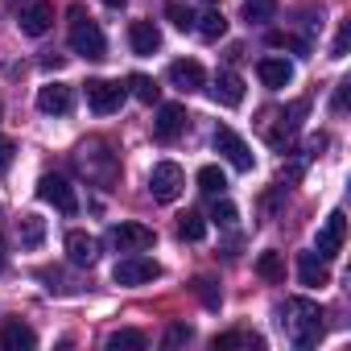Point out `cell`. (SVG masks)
<instances>
[{"label": "cell", "mask_w": 351, "mask_h": 351, "mask_svg": "<svg viewBox=\"0 0 351 351\" xmlns=\"http://www.w3.org/2000/svg\"><path fill=\"white\" fill-rule=\"evenodd\" d=\"M38 199L50 203L62 215H75L79 211V195H75V186L62 178V173H42V178H38Z\"/></svg>", "instance_id": "6"}, {"label": "cell", "mask_w": 351, "mask_h": 351, "mask_svg": "<svg viewBox=\"0 0 351 351\" xmlns=\"http://www.w3.org/2000/svg\"><path fill=\"white\" fill-rule=\"evenodd\" d=\"M34 347H38V335L25 322H5L0 326V351H34Z\"/></svg>", "instance_id": "20"}, {"label": "cell", "mask_w": 351, "mask_h": 351, "mask_svg": "<svg viewBox=\"0 0 351 351\" xmlns=\"http://www.w3.org/2000/svg\"><path fill=\"white\" fill-rule=\"evenodd\" d=\"M108 240H112V248H120V252H145V248H153V228H145V223H116L112 232H108Z\"/></svg>", "instance_id": "9"}, {"label": "cell", "mask_w": 351, "mask_h": 351, "mask_svg": "<svg viewBox=\"0 0 351 351\" xmlns=\"http://www.w3.org/2000/svg\"><path fill=\"white\" fill-rule=\"evenodd\" d=\"M215 149H219V157H223L232 169H240V173H248V169L256 165L248 141H244L240 132H232V128H215Z\"/></svg>", "instance_id": "7"}, {"label": "cell", "mask_w": 351, "mask_h": 351, "mask_svg": "<svg viewBox=\"0 0 351 351\" xmlns=\"http://www.w3.org/2000/svg\"><path fill=\"white\" fill-rule=\"evenodd\" d=\"M50 25H54V5H46V0H38V5H29L21 13V34H29V38L50 34Z\"/></svg>", "instance_id": "19"}, {"label": "cell", "mask_w": 351, "mask_h": 351, "mask_svg": "<svg viewBox=\"0 0 351 351\" xmlns=\"http://www.w3.org/2000/svg\"><path fill=\"white\" fill-rule=\"evenodd\" d=\"M66 261L79 269H91L99 261V240L87 232H66Z\"/></svg>", "instance_id": "13"}, {"label": "cell", "mask_w": 351, "mask_h": 351, "mask_svg": "<svg viewBox=\"0 0 351 351\" xmlns=\"http://www.w3.org/2000/svg\"><path fill=\"white\" fill-rule=\"evenodd\" d=\"M277 17V0H244V21L248 25H265Z\"/></svg>", "instance_id": "24"}, {"label": "cell", "mask_w": 351, "mask_h": 351, "mask_svg": "<svg viewBox=\"0 0 351 351\" xmlns=\"http://www.w3.org/2000/svg\"><path fill=\"white\" fill-rule=\"evenodd\" d=\"M207 5H215V0H207Z\"/></svg>", "instance_id": "39"}, {"label": "cell", "mask_w": 351, "mask_h": 351, "mask_svg": "<svg viewBox=\"0 0 351 351\" xmlns=\"http://www.w3.org/2000/svg\"><path fill=\"white\" fill-rule=\"evenodd\" d=\"M343 240H347V215H343V211H330L326 223L318 228V248H314V252H318L322 261H330V256L343 252Z\"/></svg>", "instance_id": "10"}, {"label": "cell", "mask_w": 351, "mask_h": 351, "mask_svg": "<svg viewBox=\"0 0 351 351\" xmlns=\"http://www.w3.org/2000/svg\"><path fill=\"white\" fill-rule=\"evenodd\" d=\"M256 273H261L265 281H281V277H285V261H281V252H261V256H256Z\"/></svg>", "instance_id": "28"}, {"label": "cell", "mask_w": 351, "mask_h": 351, "mask_svg": "<svg viewBox=\"0 0 351 351\" xmlns=\"http://www.w3.org/2000/svg\"><path fill=\"white\" fill-rule=\"evenodd\" d=\"M157 277H161V265H157L153 256H141V252H128V256L116 261V269H112V281L124 285V289L149 285V281H157Z\"/></svg>", "instance_id": "5"}, {"label": "cell", "mask_w": 351, "mask_h": 351, "mask_svg": "<svg viewBox=\"0 0 351 351\" xmlns=\"http://www.w3.org/2000/svg\"><path fill=\"white\" fill-rule=\"evenodd\" d=\"M256 75H261V83H265L269 91H285V87L293 83V66H289L285 58H261V62H256Z\"/></svg>", "instance_id": "16"}, {"label": "cell", "mask_w": 351, "mask_h": 351, "mask_svg": "<svg viewBox=\"0 0 351 351\" xmlns=\"http://www.w3.org/2000/svg\"><path fill=\"white\" fill-rule=\"evenodd\" d=\"M211 347L215 351H228V347H265V339H256V335H248V330H232V335H215L211 339Z\"/></svg>", "instance_id": "26"}, {"label": "cell", "mask_w": 351, "mask_h": 351, "mask_svg": "<svg viewBox=\"0 0 351 351\" xmlns=\"http://www.w3.org/2000/svg\"><path fill=\"white\" fill-rule=\"evenodd\" d=\"M165 17L178 25V29H195V13L186 5H178V0H169V5H165Z\"/></svg>", "instance_id": "31"}, {"label": "cell", "mask_w": 351, "mask_h": 351, "mask_svg": "<svg viewBox=\"0 0 351 351\" xmlns=\"http://www.w3.org/2000/svg\"><path fill=\"white\" fill-rule=\"evenodd\" d=\"M199 191H203V195H223V191H228V178H223L219 165H203V169H199Z\"/></svg>", "instance_id": "27"}, {"label": "cell", "mask_w": 351, "mask_h": 351, "mask_svg": "<svg viewBox=\"0 0 351 351\" xmlns=\"http://www.w3.org/2000/svg\"><path fill=\"white\" fill-rule=\"evenodd\" d=\"M195 293H199L211 310H219V289H215V281H211V277H199V281H195Z\"/></svg>", "instance_id": "33"}, {"label": "cell", "mask_w": 351, "mask_h": 351, "mask_svg": "<svg viewBox=\"0 0 351 351\" xmlns=\"http://www.w3.org/2000/svg\"><path fill=\"white\" fill-rule=\"evenodd\" d=\"M104 347L108 351H145V335L141 330H112L104 339Z\"/></svg>", "instance_id": "23"}, {"label": "cell", "mask_w": 351, "mask_h": 351, "mask_svg": "<svg viewBox=\"0 0 351 351\" xmlns=\"http://www.w3.org/2000/svg\"><path fill=\"white\" fill-rule=\"evenodd\" d=\"M211 99L223 104V108H240V104H244V79L232 75V71L215 75V83H211Z\"/></svg>", "instance_id": "17"}, {"label": "cell", "mask_w": 351, "mask_h": 351, "mask_svg": "<svg viewBox=\"0 0 351 351\" xmlns=\"http://www.w3.org/2000/svg\"><path fill=\"white\" fill-rule=\"evenodd\" d=\"M195 34H199L203 42H219V38L228 34V21H223V13H219V9H211V13L195 17Z\"/></svg>", "instance_id": "22"}, {"label": "cell", "mask_w": 351, "mask_h": 351, "mask_svg": "<svg viewBox=\"0 0 351 351\" xmlns=\"http://www.w3.org/2000/svg\"><path fill=\"white\" fill-rule=\"evenodd\" d=\"M71 21H66V38H71V50L75 54H83V58H104L108 54V42H104V29L83 13V5H71V13H66Z\"/></svg>", "instance_id": "3"}, {"label": "cell", "mask_w": 351, "mask_h": 351, "mask_svg": "<svg viewBox=\"0 0 351 351\" xmlns=\"http://www.w3.org/2000/svg\"><path fill=\"white\" fill-rule=\"evenodd\" d=\"M281 330L289 335V343L293 347H314L318 339H322V310H318V302H310V298H285L281 302Z\"/></svg>", "instance_id": "1"}, {"label": "cell", "mask_w": 351, "mask_h": 351, "mask_svg": "<svg viewBox=\"0 0 351 351\" xmlns=\"http://www.w3.org/2000/svg\"><path fill=\"white\" fill-rule=\"evenodd\" d=\"M191 339H195V330H191L186 322H173V326L165 330V339H161V347H165V351H173V347H182V343H191Z\"/></svg>", "instance_id": "30"}, {"label": "cell", "mask_w": 351, "mask_h": 351, "mask_svg": "<svg viewBox=\"0 0 351 351\" xmlns=\"http://www.w3.org/2000/svg\"><path fill=\"white\" fill-rule=\"evenodd\" d=\"M0 269H5V240H0Z\"/></svg>", "instance_id": "38"}, {"label": "cell", "mask_w": 351, "mask_h": 351, "mask_svg": "<svg viewBox=\"0 0 351 351\" xmlns=\"http://www.w3.org/2000/svg\"><path fill=\"white\" fill-rule=\"evenodd\" d=\"M75 169L83 173L91 186H104V191H112L120 182V157L104 141H83L75 149Z\"/></svg>", "instance_id": "2"}, {"label": "cell", "mask_w": 351, "mask_h": 351, "mask_svg": "<svg viewBox=\"0 0 351 351\" xmlns=\"http://www.w3.org/2000/svg\"><path fill=\"white\" fill-rule=\"evenodd\" d=\"M165 79L178 87V91H186V95H191V91H199V87H203V79H207V75H203V66H199L195 58H178V62H169Z\"/></svg>", "instance_id": "14"}, {"label": "cell", "mask_w": 351, "mask_h": 351, "mask_svg": "<svg viewBox=\"0 0 351 351\" xmlns=\"http://www.w3.org/2000/svg\"><path fill=\"white\" fill-rule=\"evenodd\" d=\"M347 46H351V21H339V34H335L330 58H347Z\"/></svg>", "instance_id": "32"}, {"label": "cell", "mask_w": 351, "mask_h": 351, "mask_svg": "<svg viewBox=\"0 0 351 351\" xmlns=\"http://www.w3.org/2000/svg\"><path fill=\"white\" fill-rule=\"evenodd\" d=\"M128 46H132L136 58H149V54L161 50V29L153 21H132L128 25Z\"/></svg>", "instance_id": "15"}, {"label": "cell", "mask_w": 351, "mask_h": 351, "mask_svg": "<svg viewBox=\"0 0 351 351\" xmlns=\"http://www.w3.org/2000/svg\"><path fill=\"white\" fill-rule=\"evenodd\" d=\"M17 240H21V248H29V252L42 248V244H46V219L34 215V211L21 215V219H17Z\"/></svg>", "instance_id": "21"}, {"label": "cell", "mask_w": 351, "mask_h": 351, "mask_svg": "<svg viewBox=\"0 0 351 351\" xmlns=\"http://www.w3.org/2000/svg\"><path fill=\"white\" fill-rule=\"evenodd\" d=\"M178 236H182V240H191V244H199V240L207 236V219H203L199 211H186V215H178Z\"/></svg>", "instance_id": "25"}, {"label": "cell", "mask_w": 351, "mask_h": 351, "mask_svg": "<svg viewBox=\"0 0 351 351\" xmlns=\"http://www.w3.org/2000/svg\"><path fill=\"white\" fill-rule=\"evenodd\" d=\"M182 191H186V173H182V165H178V161H157L153 173H149V195H153L157 203H173Z\"/></svg>", "instance_id": "4"}, {"label": "cell", "mask_w": 351, "mask_h": 351, "mask_svg": "<svg viewBox=\"0 0 351 351\" xmlns=\"http://www.w3.org/2000/svg\"><path fill=\"white\" fill-rule=\"evenodd\" d=\"M347 91H351V83L343 79V83L335 87V104H330V112H335V116H343V112H347Z\"/></svg>", "instance_id": "36"}, {"label": "cell", "mask_w": 351, "mask_h": 351, "mask_svg": "<svg viewBox=\"0 0 351 351\" xmlns=\"http://www.w3.org/2000/svg\"><path fill=\"white\" fill-rule=\"evenodd\" d=\"M298 281H302V285H310V289H322V285L330 281L326 261H322L318 252H298Z\"/></svg>", "instance_id": "18"}, {"label": "cell", "mask_w": 351, "mask_h": 351, "mask_svg": "<svg viewBox=\"0 0 351 351\" xmlns=\"http://www.w3.org/2000/svg\"><path fill=\"white\" fill-rule=\"evenodd\" d=\"M13 157H17V145H13L9 136H0V173L13 165Z\"/></svg>", "instance_id": "35"}, {"label": "cell", "mask_w": 351, "mask_h": 351, "mask_svg": "<svg viewBox=\"0 0 351 351\" xmlns=\"http://www.w3.org/2000/svg\"><path fill=\"white\" fill-rule=\"evenodd\" d=\"M75 108V91L66 87V83H46L42 91H38V112H46V116H66Z\"/></svg>", "instance_id": "12"}, {"label": "cell", "mask_w": 351, "mask_h": 351, "mask_svg": "<svg viewBox=\"0 0 351 351\" xmlns=\"http://www.w3.org/2000/svg\"><path fill=\"white\" fill-rule=\"evenodd\" d=\"M186 132V108L182 104H165L157 108V120H153V141L169 145V141H178Z\"/></svg>", "instance_id": "11"}, {"label": "cell", "mask_w": 351, "mask_h": 351, "mask_svg": "<svg viewBox=\"0 0 351 351\" xmlns=\"http://www.w3.org/2000/svg\"><path fill=\"white\" fill-rule=\"evenodd\" d=\"M128 87H132V95H136L141 104H157V95H161V87H157L149 75H128Z\"/></svg>", "instance_id": "29"}, {"label": "cell", "mask_w": 351, "mask_h": 351, "mask_svg": "<svg viewBox=\"0 0 351 351\" xmlns=\"http://www.w3.org/2000/svg\"><path fill=\"white\" fill-rule=\"evenodd\" d=\"M124 95H128V87H120V83H112V79H91V83H87V108H91L95 116L120 112Z\"/></svg>", "instance_id": "8"}, {"label": "cell", "mask_w": 351, "mask_h": 351, "mask_svg": "<svg viewBox=\"0 0 351 351\" xmlns=\"http://www.w3.org/2000/svg\"><path fill=\"white\" fill-rule=\"evenodd\" d=\"M211 219H215L219 228H232V223H236V207H232V203H215V211H211Z\"/></svg>", "instance_id": "34"}, {"label": "cell", "mask_w": 351, "mask_h": 351, "mask_svg": "<svg viewBox=\"0 0 351 351\" xmlns=\"http://www.w3.org/2000/svg\"><path fill=\"white\" fill-rule=\"evenodd\" d=\"M104 5H108V9H120V5H124V0H104Z\"/></svg>", "instance_id": "37"}]
</instances>
